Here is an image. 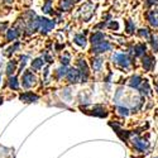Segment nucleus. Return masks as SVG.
Listing matches in <instances>:
<instances>
[{
	"instance_id": "1",
	"label": "nucleus",
	"mask_w": 158,
	"mask_h": 158,
	"mask_svg": "<svg viewBox=\"0 0 158 158\" xmlns=\"http://www.w3.org/2000/svg\"><path fill=\"white\" fill-rule=\"evenodd\" d=\"M129 142L131 144V148H133L134 152L138 153H146L149 148V142L147 139H144L137 134H130Z\"/></svg>"
},
{
	"instance_id": "2",
	"label": "nucleus",
	"mask_w": 158,
	"mask_h": 158,
	"mask_svg": "<svg viewBox=\"0 0 158 158\" xmlns=\"http://www.w3.org/2000/svg\"><path fill=\"white\" fill-rule=\"evenodd\" d=\"M37 84V76L32 71H24L22 75V86L24 89H31Z\"/></svg>"
},
{
	"instance_id": "3",
	"label": "nucleus",
	"mask_w": 158,
	"mask_h": 158,
	"mask_svg": "<svg viewBox=\"0 0 158 158\" xmlns=\"http://www.w3.org/2000/svg\"><path fill=\"white\" fill-rule=\"evenodd\" d=\"M113 61L118 66H120L122 69H125V70H128L130 67V64H131L130 57L128 55H125V53H114L113 55Z\"/></svg>"
},
{
	"instance_id": "4",
	"label": "nucleus",
	"mask_w": 158,
	"mask_h": 158,
	"mask_svg": "<svg viewBox=\"0 0 158 158\" xmlns=\"http://www.w3.org/2000/svg\"><path fill=\"white\" fill-rule=\"evenodd\" d=\"M77 69H78V71H80V73H81V81L82 82L87 81V78L90 76V70H89V66H87L86 61L82 60V58L78 60L77 61Z\"/></svg>"
},
{
	"instance_id": "5",
	"label": "nucleus",
	"mask_w": 158,
	"mask_h": 158,
	"mask_svg": "<svg viewBox=\"0 0 158 158\" xmlns=\"http://www.w3.org/2000/svg\"><path fill=\"white\" fill-rule=\"evenodd\" d=\"M55 25H56L55 20H51L48 18H41L39 19V31H41L42 33L51 32L52 29L55 28Z\"/></svg>"
},
{
	"instance_id": "6",
	"label": "nucleus",
	"mask_w": 158,
	"mask_h": 158,
	"mask_svg": "<svg viewBox=\"0 0 158 158\" xmlns=\"http://www.w3.org/2000/svg\"><path fill=\"white\" fill-rule=\"evenodd\" d=\"M111 48H113V46H111L110 42L102 41V42H100L99 44L93 46V48H91V52H93V53H95V55H100V53H104V52L110 51Z\"/></svg>"
},
{
	"instance_id": "7",
	"label": "nucleus",
	"mask_w": 158,
	"mask_h": 158,
	"mask_svg": "<svg viewBox=\"0 0 158 158\" xmlns=\"http://www.w3.org/2000/svg\"><path fill=\"white\" fill-rule=\"evenodd\" d=\"M66 78H67V81L70 84H77L81 80V73H80V71H78L77 67H72V69L69 70Z\"/></svg>"
},
{
	"instance_id": "8",
	"label": "nucleus",
	"mask_w": 158,
	"mask_h": 158,
	"mask_svg": "<svg viewBox=\"0 0 158 158\" xmlns=\"http://www.w3.org/2000/svg\"><path fill=\"white\" fill-rule=\"evenodd\" d=\"M39 99V96L37 94H34L33 91H25V93L19 95V100L24 101V102H34Z\"/></svg>"
},
{
	"instance_id": "9",
	"label": "nucleus",
	"mask_w": 158,
	"mask_h": 158,
	"mask_svg": "<svg viewBox=\"0 0 158 158\" xmlns=\"http://www.w3.org/2000/svg\"><path fill=\"white\" fill-rule=\"evenodd\" d=\"M142 66L146 71H151L154 66V58L146 53L144 56H142Z\"/></svg>"
},
{
	"instance_id": "10",
	"label": "nucleus",
	"mask_w": 158,
	"mask_h": 158,
	"mask_svg": "<svg viewBox=\"0 0 158 158\" xmlns=\"http://www.w3.org/2000/svg\"><path fill=\"white\" fill-rule=\"evenodd\" d=\"M147 20L149 22V24L154 28H158V10H149L147 11Z\"/></svg>"
},
{
	"instance_id": "11",
	"label": "nucleus",
	"mask_w": 158,
	"mask_h": 158,
	"mask_svg": "<svg viewBox=\"0 0 158 158\" xmlns=\"http://www.w3.org/2000/svg\"><path fill=\"white\" fill-rule=\"evenodd\" d=\"M131 52L134 53V56L137 57H142L146 55V52H147V46L144 44V43H138L135 44L133 48H131Z\"/></svg>"
},
{
	"instance_id": "12",
	"label": "nucleus",
	"mask_w": 158,
	"mask_h": 158,
	"mask_svg": "<svg viewBox=\"0 0 158 158\" xmlns=\"http://www.w3.org/2000/svg\"><path fill=\"white\" fill-rule=\"evenodd\" d=\"M142 82H143L142 77H140L139 75H134V76H131V77L129 78L128 85H129V87H131V89H139V86L142 85Z\"/></svg>"
},
{
	"instance_id": "13",
	"label": "nucleus",
	"mask_w": 158,
	"mask_h": 158,
	"mask_svg": "<svg viewBox=\"0 0 158 158\" xmlns=\"http://www.w3.org/2000/svg\"><path fill=\"white\" fill-rule=\"evenodd\" d=\"M91 114L95 115V116H100V118H105V116H108V111L106 109H105L102 105H95V106L91 109Z\"/></svg>"
},
{
	"instance_id": "14",
	"label": "nucleus",
	"mask_w": 158,
	"mask_h": 158,
	"mask_svg": "<svg viewBox=\"0 0 158 158\" xmlns=\"http://www.w3.org/2000/svg\"><path fill=\"white\" fill-rule=\"evenodd\" d=\"M102 41H105V35L101 32H95L93 35H91V38H90V42H91V44H93V46L99 44Z\"/></svg>"
},
{
	"instance_id": "15",
	"label": "nucleus",
	"mask_w": 158,
	"mask_h": 158,
	"mask_svg": "<svg viewBox=\"0 0 158 158\" xmlns=\"http://www.w3.org/2000/svg\"><path fill=\"white\" fill-rule=\"evenodd\" d=\"M19 35H20V33L17 28H10L6 31V39L9 42H13V41H15V39H18Z\"/></svg>"
},
{
	"instance_id": "16",
	"label": "nucleus",
	"mask_w": 158,
	"mask_h": 158,
	"mask_svg": "<svg viewBox=\"0 0 158 158\" xmlns=\"http://www.w3.org/2000/svg\"><path fill=\"white\" fill-rule=\"evenodd\" d=\"M8 86L10 90H19V81H18V77L17 76H9V80H8Z\"/></svg>"
},
{
	"instance_id": "17",
	"label": "nucleus",
	"mask_w": 158,
	"mask_h": 158,
	"mask_svg": "<svg viewBox=\"0 0 158 158\" xmlns=\"http://www.w3.org/2000/svg\"><path fill=\"white\" fill-rule=\"evenodd\" d=\"M73 42H75L77 46L82 47V48H85V47H86V43H87L86 37H85L84 34H76V35L73 37Z\"/></svg>"
},
{
	"instance_id": "18",
	"label": "nucleus",
	"mask_w": 158,
	"mask_h": 158,
	"mask_svg": "<svg viewBox=\"0 0 158 158\" xmlns=\"http://www.w3.org/2000/svg\"><path fill=\"white\" fill-rule=\"evenodd\" d=\"M91 67H93V70L95 72H99L102 67V60L100 57H94L91 60Z\"/></svg>"
},
{
	"instance_id": "19",
	"label": "nucleus",
	"mask_w": 158,
	"mask_h": 158,
	"mask_svg": "<svg viewBox=\"0 0 158 158\" xmlns=\"http://www.w3.org/2000/svg\"><path fill=\"white\" fill-rule=\"evenodd\" d=\"M73 4H75V0H61L60 6L62 11H69L73 6Z\"/></svg>"
},
{
	"instance_id": "20",
	"label": "nucleus",
	"mask_w": 158,
	"mask_h": 158,
	"mask_svg": "<svg viewBox=\"0 0 158 158\" xmlns=\"http://www.w3.org/2000/svg\"><path fill=\"white\" fill-rule=\"evenodd\" d=\"M43 64H44V60H43V58H35V60L32 61L31 67H32V70H34V71H39V70L43 67Z\"/></svg>"
},
{
	"instance_id": "21",
	"label": "nucleus",
	"mask_w": 158,
	"mask_h": 158,
	"mask_svg": "<svg viewBox=\"0 0 158 158\" xmlns=\"http://www.w3.org/2000/svg\"><path fill=\"white\" fill-rule=\"evenodd\" d=\"M139 91H140V95L142 96H146L148 94H151V87H149V84L147 80H144L142 82V85L139 86Z\"/></svg>"
},
{
	"instance_id": "22",
	"label": "nucleus",
	"mask_w": 158,
	"mask_h": 158,
	"mask_svg": "<svg viewBox=\"0 0 158 158\" xmlns=\"http://www.w3.org/2000/svg\"><path fill=\"white\" fill-rule=\"evenodd\" d=\"M67 72H69V70H67V67L66 66H61V67H58L56 71H55V75H56V77L58 78V80H61V78H63V77H66L67 76Z\"/></svg>"
},
{
	"instance_id": "23",
	"label": "nucleus",
	"mask_w": 158,
	"mask_h": 158,
	"mask_svg": "<svg viewBox=\"0 0 158 158\" xmlns=\"http://www.w3.org/2000/svg\"><path fill=\"white\" fill-rule=\"evenodd\" d=\"M15 71H17V61L11 60L6 66V75L8 76H13V73H14Z\"/></svg>"
},
{
	"instance_id": "24",
	"label": "nucleus",
	"mask_w": 158,
	"mask_h": 158,
	"mask_svg": "<svg viewBox=\"0 0 158 158\" xmlns=\"http://www.w3.org/2000/svg\"><path fill=\"white\" fill-rule=\"evenodd\" d=\"M134 31H135V24H134V22H131L130 19L125 20V32H127L128 34H133Z\"/></svg>"
},
{
	"instance_id": "25",
	"label": "nucleus",
	"mask_w": 158,
	"mask_h": 158,
	"mask_svg": "<svg viewBox=\"0 0 158 158\" xmlns=\"http://www.w3.org/2000/svg\"><path fill=\"white\" fill-rule=\"evenodd\" d=\"M43 13L53 14V11H52V0H46V3L43 4Z\"/></svg>"
},
{
	"instance_id": "26",
	"label": "nucleus",
	"mask_w": 158,
	"mask_h": 158,
	"mask_svg": "<svg viewBox=\"0 0 158 158\" xmlns=\"http://www.w3.org/2000/svg\"><path fill=\"white\" fill-rule=\"evenodd\" d=\"M138 35L140 38H144V39H151V32L147 28H140L138 31Z\"/></svg>"
},
{
	"instance_id": "27",
	"label": "nucleus",
	"mask_w": 158,
	"mask_h": 158,
	"mask_svg": "<svg viewBox=\"0 0 158 158\" xmlns=\"http://www.w3.org/2000/svg\"><path fill=\"white\" fill-rule=\"evenodd\" d=\"M116 113H118V115H120L123 118H127L129 115V109L127 106H118L116 108Z\"/></svg>"
},
{
	"instance_id": "28",
	"label": "nucleus",
	"mask_w": 158,
	"mask_h": 158,
	"mask_svg": "<svg viewBox=\"0 0 158 158\" xmlns=\"http://www.w3.org/2000/svg\"><path fill=\"white\" fill-rule=\"evenodd\" d=\"M151 47L153 52H158V37L157 35H151Z\"/></svg>"
},
{
	"instance_id": "29",
	"label": "nucleus",
	"mask_w": 158,
	"mask_h": 158,
	"mask_svg": "<svg viewBox=\"0 0 158 158\" xmlns=\"http://www.w3.org/2000/svg\"><path fill=\"white\" fill-rule=\"evenodd\" d=\"M70 61H71V57H70V55H67V53L61 57V63H62L63 66H67V64L70 63Z\"/></svg>"
},
{
	"instance_id": "30",
	"label": "nucleus",
	"mask_w": 158,
	"mask_h": 158,
	"mask_svg": "<svg viewBox=\"0 0 158 158\" xmlns=\"http://www.w3.org/2000/svg\"><path fill=\"white\" fill-rule=\"evenodd\" d=\"M108 27L110 28V29H114V31H118L119 29V23H118L116 20H111L109 24H108Z\"/></svg>"
},
{
	"instance_id": "31",
	"label": "nucleus",
	"mask_w": 158,
	"mask_h": 158,
	"mask_svg": "<svg viewBox=\"0 0 158 158\" xmlns=\"http://www.w3.org/2000/svg\"><path fill=\"white\" fill-rule=\"evenodd\" d=\"M19 46H20V44H19L18 42H17V43H14V46H11V47L8 49V51H9V52H8V55H11L13 52H15V49H18V48H19Z\"/></svg>"
},
{
	"instance_id": "32",
	"label": "nucleus",
	"mask_w": 158,
	"mask_h": 158,
	"mask_svg": "<svg viewBox=\"0 0 158 158\" xmlns=\"http://www.w3.org/2000/svg\"><path fill=\"white\" fill-rule=\"evenodd\" d=\"M146 5L147 6H156V5H158V0H146Z\"/></svg>"
},
{
	"instance_id": "33",
	"label": "nucleus",
	"mask_w": 158,
	"mask_h": 158,
	"mask_svg": "<svg viewBox=\"0 0 158 158\" xmlns=\"http://www.w3.org/2000/svg\"><path fill=\"white\" fill-rule=\"evenodd\" d=\"M4 3H5V4H11L13 0H4Z\"/></svg>"
},
{
	"instance_id": "34",
	"label": "nucleus",
	"mask_w": 158,
	"mask_h": 158,
	"mask_svg": "<svg viewBox=\"0 0 158 158\" xmlns=\"http://www.w3.org/2000/svg\"><path fill=\"white\" fill-rule=\"evenodd\" d=\"M2 104H3V98L0 96V105H2Z\"/></svg>"
},
{
	"instance_id": "35",
	"label": "nucleus",
	"mask_w": 158,
	"mask_h": 158,
	"mask_svg": "<svg viewBox=\"0 0 158 158\" xmlns=\"http://www.w3.org/2000/svg\"><path fill=\"white\" fill-rule=\"evenodd\" d=\"M156 90H157V93H158V84L156 85Z\"/></svg>"
},
{
	"instance_id": "36",
	"label": "nucleus",
	"mask_w": 158,
	"mask_h": 158,
	"mask_svg": "<svg viewBox=\"0 0 158 158\" xmlns=\"http://www.w3.org/2000/svg\"><path fill=\"white\" fill-rule=\"evenodd\" d=\"M0 84H2V75H0Z\"/></svg>"
},
{
	"instance_id": "37",
	"label": "nucleus",
	"mask_w": 158,
	"mask_h": 158,
	"mask_svg": "<svg viewBox=\"0 0 158 158\" xmlns=\"http://www.w3.org/2000/svg\"><path fill=\"white\" fill-rule=\"evenodd\" d=\"M75 2H80V0H75Z\"/></svg>"
},
{
	"instance_id": "38",
	"label": "nucleus",
	"mask_w": 158,
	"mask_h": 158,
	"mask_svg": "<svg viewBox=\"0 0 158 158\" xmlns=\"http://www.w3.org/2000/svg\"><path fill=\"white\" fill-rule=\"evenodd\" d=\"M154 158H158V157H154Z\"/></svg>"
}]
</instances>
